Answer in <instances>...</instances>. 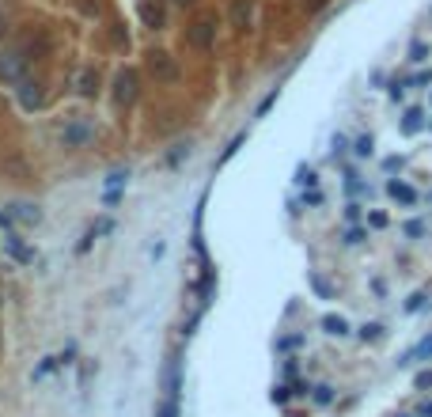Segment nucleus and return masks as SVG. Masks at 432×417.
<instances>
[{
  "instance_id": "1a4fd4ad",
  "label": "nucleus",
  "mask_w": 432,
  "mask_h": 417,
  "mask_svg": "<svg viewBox=\"0 0 432 417\" xmlns=\"http://www.w3.org/2000/svg\"><path fill=\"white\" fill-rule=\"evenodd\" d=\"M164 391H167V399L179 402V394H182V364L179 360H167L164 364Z\"/></svg>"
},
{
  "instance_id": "473e14b6",
  "label": "nucleus",
  "mask_w": 432,
  "mask_h": 417,
  "mask_svg": "<svg viewBox=\"0 0 432 417\" xmlns=\"http://www.w3.org/2000/svg\"><path fill=\"white\" fill-rule=\"evenodd\" d=\"M414 387H417V391H432V368L417 372V376H414Z\"/></svg>"
},
{
  "instance_id": "a211bd4d",
  "label": "nucleus",
  "mask_w": 432,
  "mask_h": 417,
  "mask_svg": "<svg viewBox=\"0 0 432 417\" xmlns=\"http://www.w3.org/2000/svg\"><path fill=\"white\" fill-rule=\"evenodd\" d=\"M296 186L315 190L318 186V171H315V167H307V164H300V167H296Z\"/></svg>"
},
{
  "instance_id": "aec40b11",
  "label": "nucleus",
  "mask_w": 432,
  "mask_h": 417,
  "mask_svg": "<svg viewBox=\"0 0 432 417\" xmlns=\"http://www.w3.org/2000/svg\"><path fill=\"white\" fill-rule=\"evenodd\" d=\"M429 58H432V46H429V42H421V38L409 42V61H414V65H421V61H429Z\"/></svg>"
},
{
  "instance_id": "09e8293b",
  "label": "nucleus",
  "mask_w": 432,
  "mask_h": 417,
  "mask_svg": "<svg viewBox=\"0 0 432 417\" xmlns=\"http://www.w3.org/2000/svg\"><path fill=\"white\" fill-rule=\"evenodd\" d=\"M175 4H179V8H194L197 0H175Z\"/></svg>"
},
{
  "instance_id": "9d476101",
  "label": "nucleus",
  "mask_w": 432,
  "mask_h": 417,
  "mask_svg": "<svg viewBox=\"0 0 432 417\" xmlns=\"http://www.w3.org/2000/svg\"><path fill=\"white\" fill-rule=\"evenodd\" d=\"M8 213H12V220L16 224H27V228H31V224H42V209L38 205H31V201H16Z\"/></svg>"
},
{
  "instance_id": "a878e982",
  "label": "nucleus",
  "mask_w": 432,
  "mask_h": 417,
  "mask_svg": "<svg viewBox=\"0 0 432 417\" xmlns=\"http://www.w3.org/2000/svg\"><path fill=\"white\" fill-rule=\"evenodd\" d=\"M277 99H281V88H273V91H269V95H266V99H262V103H258V110H254V118H266L269 110L277 107Z\"/></svg>"
},
{
  "instance_id": "58836bf2",
  "label": "nucleus",
  "mask_w": 432,
  "mask_h": 417,
  "mask_svg": "<svg viewBox=\"0 0 432 417\" xmlns=\"http://www.w3.org/2000/svg\"><path fill=\"white\" fill-rule=\"evenodd\" d=\"M122 197H125V190H103V205H110V209H114Z\"/></svg>"
},
{
  "instance_id": "de8ad7c7",
  "label": "nucleus",
  "mask_w": 432,
  "mask_h": 417,
  "mask_svg": "<svg viewBox=\"0 0 432 417\" xmlns=\"http://www.w3.org/2000/svg\"><path fill=\"white\" fill-rule=\"evenodd\" d=\"M417 417H432V399L421 402V409H417Z\"/></svg>"
},
{
  "instance_id": "79ce46f5",
  "label": "nucleus",
  "mask_w": 432,
  "mask_h": 417,
  "mask_svg": "<svg viewBox=\"0 0 432 417\" xmlns=\"http://www.w3.org/2000/svg\"><path fill=\"white\" fill-rule=\"evenodd\" d=\"M360 190L364 186L357 182V175H345V194H360Z\"/></svg>"
},
{
  "instance_id": "49530a36",
  "label": "nucleus",
  "mask_w": 432,
  "mask_h": 417,
  "mask_svg": "<svg viewBox=\"0 0 432 417\" xmlns=\"http://www.w3.org/2000/svg\"><path fill=\"white\" fill-rule=\"evenodd\" d=\"M383 167H387V171H398L402 160H398V155H391V160H383Z\"/></svg>"
},
{
  "instance_id": "ddd939ff",
  "label": "nucleus",
  "mask_w": 432,
  "mask_h": 417,
  "mask_svg": "<svg viewBox=\"0 0 432 417\" xmlns=\"http://www.w3.org/2000/svg\"><path fill=\"white\" fill-rule=\"evenodd\" d=\"M414 360H432V334L421 338V342H417L409 353H402V357H398V368H406V364H414Z\"/></svg>"
},
{
  "instance_id": "c9c22d12",
  "label": "nucleus",
  "mask_w": 432,
  "mask_h": 417,
  "mask_svg": "<svg viewBox=\"0 0 432 417\" xmlns=\"http://www.w3.org/2000/svg\"><path fill=\"white\" fill-rule=\"evenodd\" d=\"M269 399L277 402V406H285V402L292 399V387H285V383H281V387H273V394H269Z\"/></svg>"
},
{
  "instance_id": "412c9836",
  "label": "nucleus",
  "mask_w": 432,
  "mask_h": 417,
  "mask_svg": "<svg viewBox=\"0 0 432 417\" xmlns=\"http://www.w3.org/2000/svg\"><path fill=\"white\" fill-rule=\"evenodd\" d=\"M307 285L315 288V296H318V300H334V288H330L327 281L318 277V273H307Z\"/></svg>"
},
{
  "instance_id": "4c0bfd02",
  "label": "nucleus",
  "mask_w": 432,
  "mask_h": 417,
  "mask_svg": "<svg viewBox=\"0 0 432 417\" xmlns=\"http://www.w3.org/2000/svg\"><path fill=\"white\" fill-rule=\"evenodd\" d=\"M406 84H414V88H432V68H429V73H417V76H409Z\"/></svg>"
},
{
  "instance_id": "6e6552de",
  "label": "nucleus",
  "mask_w": 432,
  "mask_h": 417,
  "mask_svg": "<svg viewBox=\"0 0 432 417\" xmlns=\"http://www.w3.org/2000/svg\"><path fill=\"white\" fill-rule=\"evenodd\" d=\"M387 194H391L394 201L402 205V209H417V201H421L417 186H409L406 179H387Z\"/></svg>"
},
{
  "instance_id": "c85d7f7f",
  "label": "nucleus",
  "mask_w": 432,
  "mask_h": 417,
  "mask_svg": "<svg viewBox=\"0 0 432 417\" xmlns=\"http://www.w3.org/2000/svg\"><path fill=\"white\" fill-rule=\"evenodd\" d=\"M387 224H391V216L383 213V209H372V213H368V228H375V231H383Z\"/></svg>"
},
{
  "instance_id": "cd10ccee",
  "label": "nucleus",
  "mask_w": 432,
  "mask_h": 417,
  "mask_svg": "<svg viewBox=\"0 0 432 417\" xmlns=\"http://www.w3.org/2000/svg\"><path fill=\"white\" fill-rule=\"evenodd\" d=\"M243 144H246V133H239V137L231 140L228 148H224V155H220V160H216V167H224V164H228V160H231V155H236V152H239V148H243Z\"/></svg>"
},
{
  "instance_id": "f257e3e1",
  "label": "nucleus",
  "mask_w": 432,
  "mask_h": 417,
  "mask_svg": "<svg viewBox=\"0 0 432 417\" xmlns=\"http://www.w3.org/2000/svg\"><path fill=\"white\" fill-rule=\"evenodd\" d=\"M27 68H31V58H27L19 46L0 49V84H4V88H16L27 76Z\"/></svg>"
},
{
  "instance_id": "4be33fe9",
  "label": "nucleus",
  "mask_w": 432,
  "mask_h": 417,
  "mask_svg": "<svg viewBox=\"0 0 432 417\" xmlns=\"http://www.w3.org/2000/svg\"><path fill=\"white\" fill-rule=\"evenodd\" d=\"M353 152H357L360 160H368V155L375 152V137H372V133H364V137H357V140H353Z\"/></svg>"
},
{
  "instance_id": "72a5a7b5",
  "label": "nucleus",
  "mask_w": 432,
  "mask_h": 417,
  "mask_svg": "<svg viewBox=\"0 0 432 417\" xmlns=\"http://www.w3.org/2000/svg\"><path fill=\"white\" fill-rule=\"evenodd\" d=\"M53 368H58V357H46V360L38 364V368H34V379H46Z\"/></svg>"
},
{
  "instance_id": "a18cd8bd",
  "label": "nucleus",
  "mask_w": 432,
  "mask_h": 417,
  "mask_svg": "<svg viewBox=\"0 0 432 417\" xmlns=\"http://www.w3.org/2000/svg\"><path fill=\"white\" fill-rule=\"evenodd\" d=\"M327 4H330V0H303V8H307V12H322Z\"/></svg>"
},
{
  "instance_id": "393cba45",
  "label": "nucleus",
  "mask_w": 432,
  "mask_h": 417,
  "mask_svg": "<svg viewBox=\"0 0 432 417\" xmlns=\"http://www.w3.org/2000/svg\"><path fill=\"white\" fill-rule=\"evenodd\" d=\"M357 334H360V342H379L383 338V323H364Z\"/></svg>"
},
{
  "instance_id": "c756f323",
  "label": "nucleus",
  "mask_w": 432,
  "mask_h": 417,
  "mask_svg": "<svg viewBox=\"0 0 432 417\" xmlns=\"http://www.w3.org/2000/svg\"><path fill=\"white\" fill-rule=\"evenodd\" d=\"M345 152H349V137H342V133H334V140H330V155H334V160H338V155H345Z\"/></svg>"
},
{
  "instance_id": "37998d69",
  "label": "nucleus",
  "mask_w": 432,
  "mask_h": 417,
  "mask_svg": "<svg viewBox=\"0 0 432 417\" xmlns=\"http://www.w3.org/2000/svg\"><path fill=\"white\" fill-rule=\"evenodd\" d=\"M0 228H4V231H16V220H12V213H8V209L0 213Z\"/></svg>"
},
{
  "instance_id": "5701e85b",
  "label": "nucleus",
  "mask_w": 432,
  "mask_h": 417,
  "mask_svg": "<svg viewBox=\"0 0 432 417\" xmlns=\"http://www.w3.org/2000/svg\"><path fill=\"white\" fill-rule=\"evenodd\" d=\"M402 236H406V239H424V236H429V224H424V220H406V224H402Z\"/></svg>"
},
{
  "instance_id": "2eb2a0df",
  "label": "nucleus",
  "mask_w": 432,
  "mask_h": 417,
  "mask_svg": "<svg viewBox=\"0 0 432 417\" xmlns=\"http://www.w3.org/2000/svg\"><path fill=\"white\" fill-rule=\"evenodd\" d=\"M424 122H429V118H424V110L421 107H409L406 118H402V133H406V137H414V133L424 129Z\"/></svg>"
},
{
  "instance_id": "9b49d317",
  "label": "nucleus",
  "mask_w": 432,
  "mask_h": 417,
  "mask_svg": "<svg viewBox=\"0 0 432 417\" xmlns=\"http://www.w3.org/2000/svg\"><path fill=\"white\" fill-rule=\"evenodd\" d=\"M322 334H330V338H349L353 334V327H349V319L345 315H322Z\"/></svg>"
},
{
  "instance_id": "f8f14e48",
  "label": "nucleus",
  "mask_w": 432,
  "mask_h": 417,
  "mask_svg": "<svg viewBox=\"0 0 432 417\" xmlns=\"http://www.w3.org/2000/svg\"><path fill=\"white\" fill-rule=\"evenodd\" d=\"M76 95H84V99L99 95V73L95 68H80V76H76Z\"/></svg>"
},
{
  "instance_id": "423d86ee",
  "label": "nucleus",
  "mask_w": 432,
  "mask_h": 417,
  "mask_svg": "<svg viewBox=\"0 0 432 417\" xmlns=\"http://www.w3.org/2000/svg\"><path fill=\"white\" fill-rule=\"evenodd\" d=\"M140 95V76L137 68H122V73L114 76V103L118 107H133Z\"/></svg>"
},
{
  "instance_id": "8fccbe9b",
  "label": "nucleus",
  "mask_w": 432,
  "mask_h": 417,
  "mask_svg": "<svg viewBox=\"0 0 432 417\" xmlns=\"http://www.w3.org/2000/svg\"><path fill=\"white\" fill-rule=\"evenodd\" d=\"M0 34H4V12H0Z\"/></svg>"
},
{
  "instance_id": "bb28decb",
  "label": "nucleus",
  "mask_w": 432,
  "mask_h": 417,
  "mask_svg": "<svg viewBox=\"0 0 432 417\" xmlns=\"http://www.w3.org/2000/svg\"><path fill=\"white\" fill-rule=\"evenodd\" d=\"M364 239H368V228H360V224H353V228H349V231H345V236H342V243H345V247H360V243H364Z\"/></svg>"
},
{
  "instance_id": "c03bdc74",
  "label": "nucleus",
  "mask_w": 432,
  "mask_h": 417,
  "mask_svg": "<svg viewBox=\"0 0 432 417\" xmlns=\"http://www.w3.org/2000/svg\"><path fill=\"white\" fill-rule=\"evenodd\" d=\"M303 205H322V194H318V190H311V194L303 190Z\"/></svg>"
},
{
  "instance_id": "2f4dec72",
  "label": "nucleus",
  "mask_w": 432,
  "mask_h": 417,
  "mask_svg": "<svg viewBox=\"0 0 432 417\" xmlns=\"http://www.w3.org/2000/svg\"><path fill=\"white\" fill-rule=\"evenodd\" d=\"M182 160H190V144H175V152L167 155V164H171V167H179Z\"/></svg>"
},
{
  "instance_id": "39448f33",
  "label": "nucleus",
  "mask_w": 432,
  "mask_h": 417,
  "mask_svg": "<svg viewBox=\"0 0 432 417\" xmlns=\"http://www.w3.org/2000/svg\"><path fill=\"white\" fill-rule=\"evenodd\" d=\"M186 46L190 49H201V53L216 46V19H209V16L194 19V23L186 27Z\"/></svg>"
},
{
  "instance_id": "20e7f679",
  "label": "nucleus",
  "mask_w": 432,
  "mask_h": 417,
  "mask_svg": "<svg viewBox=\"0 0 432 417\" xmlns=\"http://www.w3.org/2000/svg\"><path fill=\"white\" fill-rule=\"evenodd\" d=\"M148 76H152L155 84H175L179 80V61L171 58V53H164V49H155V53H148Z\"/></svg>"
},
{
  "instance_id": "0eeeda50",
  "label": "nucleus",
  "mask_w": 432,
  "mask_h": 417,
  "mask_svg": "<svg viewBox=\"0 0 432 417\" xmlns=\"http://www.w3.org/2000/svg\"><path fill=\"white\" fill-rule=\"evenodd\" d=\"M4 254H8L12 262H19V266H31L38 254H34V247L27 243L19 231H4Z\"/></svg>"
},
{
  "instance_id": "f03ea898",
  "label": "nucleus",
  "mask_w": 432,
  "mask_h": 417,
  "mask_svg": "<svg viewBox=\"0 0 432 417\" xmlns=\"http://www.w3.org/2000/svg\"><path fill=\"white\" fill-rule=\"evenodd\" d=\"M91 137H95V122L91 118H68L58 133L61 148H84V144H91Z\"/></svg>"
},
{
  "instance_id": "7ed1b4c3",
  "label": "nucleus",
  "mask_w": 432,
  "mask_h": 417,
  "mask_svg": "<svg viewBox=\"0 0 432 417\" xmlns=\"http://www.w3.org/2000/svg\"><path fill=\"white\" fill-rule=\"evenodd\" d=\"M16 99H19V110L34 114V110L46 107V88H42V80H34V76H23V80L16 84Z\"/></svg>"
},
{
  "instance_id": "6ab92c4d",
  "label": "nucleus",
  "mask_w": 432,
  "mask_h": 417,
  "mask_svg": "<svg viewBox=\"0 0 432 417\" xmlns=\"http://www.w3.org/2000/svg\"><path fill=\"white\" fill-rule=\"evenodd\" d=\"M125 182H129V167H118L103 179V190H125Z\"/></svg>"
},
{
  "instance_id": "f704fd0d",
  "label": "nucleus",
  "mask_w": 432,
  "mask_h": 417,
  "mask_svg": "<svg viewBox=\"0 0 432 417\" xmlns=\"http://www.w3.org/2000/svg\"><path fill=\"white\" fill-rule=\"evenodd\" d=\"M424 300H429V296H424V292H414V296H409V300H406V311H409V315H417V311L424 307Z\"/></svg>"
},
{
  "instance_id": "4468645a",
  "label": "nucleus",
  "mask_w": 432,
  "mask_h": 417,
  "mask_svg": "<svg viewBox=\"0 0 432 417\" xmlns=\"http://www.w3.org/2000/svg\"><path fill=\"white\" fill-rule=\"evenodd\" d=\"M251 12H254L251 0H236V4H231V27H236V31H246V27H251Z\"/></svg>"
},
{
  "instance_id": "b1692460",
  "label": "nucleus",
  "mask_w": 432,
  "mask_h": 417,
  "mask_svg": "<svg viewBox=\"0 0 432 417\" xmlns=\"http://www.w3.org/2000/svg\"><path fill=\"white\" fill-rule=\"evenodd\" d=\"M155 417H182V414H179V402L164 394V399L155 402Z\"/></svg>"
},
{
  "instance_id": "e433bc0d",
  "label": "nucleus",
  "mask_w": 432,
  "mask_h": 417,
  "mask_svg": "<svg viewBox=\"0 0 432 417\" xmlns=\"http://www.w3.org/2000/svg\"><path fill=\"white\" fill-rule=\"evenodd\" d=\"M387 95H391V103H402V99H406V80H394Z\"/></svg>"
},
{
  "instance_id": "f3484780",
  "label": "nucleus",
  "mask_w": 432,
  "mask_h": 417,
  "mask_svg": "<svg viewBox=\"0 0 432 417\" xmlns=\"http://www.w3.org/2000/svg\"><path fill=\"white\" fill-rule=\"evenodd\" d=\"M140 16H144V23L152 27H164V8H160V4H152V0H144V4H140Z\"/></svg>"
},
{
  "instance_id": "7c9ffc66",
  "label": "nucleus",
  "mask_w": 432,
  "mask_h": 417,
  "mask_svg": "<svg viewBox=\"0 0 432 417\" xmlns=\"http://www.w3.org/2000/svg\"><path fill=\"white\" fill-rule=\"evenodd\" d=\"M311 399H315L318 406H330V402H334V387H327V383L315 387V394H311Z\"/></svg>"
},
{
  "instance_id": "ea45409f",
  "label": "nucleus",
  "mask_w": 432,
  "mask_h": 417,
  "mask_svg": "<svg viewBox=\"0 0 432 417\" xmlns=\"http://www.w3.org/2000/svg\"><path fill=\"white\" fill-rule=\"evenodd\" d=\"M345 220H349V224H357V220H360V205H357V201L345 205Z\"/></svg>"
},
{
  "instance_id": "a19ab883",
  "label": "nucleus",
  "mask_w": 432,
  "mask_h": 417,
  "mask_svg": "<svg viewBox=\"0 0 432 417\" xmlns=\"http://www.w3.org/2000/svg\"><path fill=\"white\" fill-rule=\"evenodd\" d=\"M296 345H303V338H300V334H292V338H281V342H277V349H296Z\"/></svg>"
},
{
  "instance_id": "dca6fc26",
  "label": "nucleus",
  "mask_w": 432,
  "mask_h": 417,
  "mask_svg": "<svg viewBox=\"0 0 432 417\" xmlns=\"http://www.w3.org/2000/svg\"><path fill=\"white\" fill-rule=\"evenodd\" d=\"M110 228H114V220H106V216H103V220H95V224L88 228V236L80 239V247H76V251H80V254H84V251H91V243H95L99 236H106Z\"/></svg>"
}]
</instances>
